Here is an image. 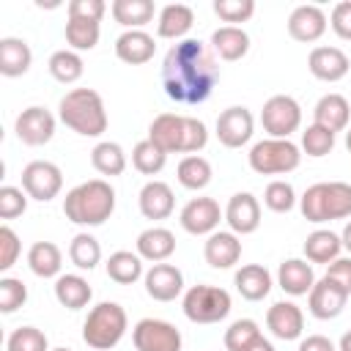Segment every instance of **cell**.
Here are the masks:
<instances>
[{"label": "cell", "instance_id": "cell-1", "mask_svg": "<svg viewBox=\"0 0 351 351\" xmlns=\"http://www.w3.org/2000/svg\"><path fill=\"white\" fill-rule=\"evenodd\" d=\"M219 80V66L211 49L197 38L176 41L162 63L165 93L178 104H200L211 96Z\"/></svg>", "mask_w": 351, "mask_h": 351}, {"label": "cell", "instance_id": "cell-2", "mask_svg": "<svg viewBox=\"0 0 351 351\" xmlns=\"http://www.w3.org/2000/svg\"><path fill=\"white\" fill-rule=\"evenodd\" d=\"M115 211V189L104 178H90L77 184L63 197V214L74 225H104Z\"/></svg>", "mask_w": 351, "mask_h": 351}, {"label": "cell", "instance_id": "cell-3", "mask_svg": "<svg viewBox=\"0 0 351 351\" xmlns=\"http://www.w3.org/2000/svg\"><path fill=\"white\" fill-rule=\"evenodd\" d=\"M148 140L159 145L165 154H195L208 143V129L203 121L192 115L162 112L148 126Z\"/></svg>", "mask_w": 351, "mask_h": 351}, {"label": "cell", "instance_id": "cell-4", "mask_svg": "<svg viewBox=\"0 0 351 351\" xmlns=\"http://www.w3.org/2000/svg\"><path fill=\"white\" fill-rule=\"evenodd\" d=\"M60 121L82 134V137H99L107 129V110L101 96L93 88H74L60 99Z\"/></svg>", "mask_w": 351, "mask_h": 351}, {"label": "cell", "instance_id": "cell-5", "mask_svg": "<svg viewBox=\"0 0 351 351\" xmlns=\"http://www.w3.org/2000/svg\"><path fill=\"white\" fill-rule=\"evenodd\" d=\"M302 217L307 222H332L351 217V184L346 181H321L307 186V192L299 197Z\"/></svg>", "mask_w": 351, "mask_h": 351}, {"label": "cell", "instance_id": "cell-6", "mask_svg": "<svg viewBox=\"0 0 351 351\" xmlns=\"http://www.w3.org/2000/svg\"><path fill=\"white\" fill-rule=\"evenodd\" d=\"M126 310L118 302H99L82 324V340L96 351H110L126 335Z\"/></svg>", "mask_w": 351, "mask_h": 351}, {"label": "cell", "instance_id": "cell-7", "mask_svg": "<svg viewBox=\"0 0 351 351\" xmlns=\"http://www.w3.org/2000/svg\"><path fill=\"white\" fill-rule=\"evenodd\" d=\"M250 167L258 176H280V173H291L299 167L302 162V151L296 143L291 140H277V137H266L261 143H255L250 148Z\"/></svg>", "mask_w": 351, "mask_h": 351}, {"label": "cell", "instance_id": "cell-8", "mask_svg": "<svg viewBox=\"0 0 351 351\" xmlns=\"http://www.w3.org/2000/svg\"><path fill=\"white\" fill-rule=\"evenodd\" d=\"M181 307L192 324H217L230 313V293L219 285H192L184 293Z\"/></svg>", "mask_w": 351, "mask_h": 351}, {"label": "cell", "instance_id": "cell-9", "mask_svg": "<svg viewBox=\"0 0 351 351\" xmlns=\"http://www.w3.org/2000/svg\"><path fill=\"white\" fill-rule=\"evenodd\" d=\"M261 126L269 137L277 140H288L299 126H302V107L293 96L277 93L271 99H266L263 110H261Z\"/></svg>", "mask_w": 351, "mask_h": 351}, {"label": "cell", "instance_id": "cell-10", "mask_svg": "<svg viewBox=\"0 0 351 351\" xmlns=\"http://www.w3.org/2000/svg\"><path fill=\"white\" fill-rule=\"evenodd\" d=\"M22 189L27 192V197L47 203L58 197V192L63 189V173L55 162H47V159L27 162L22 167Z\"/></svg>", "mask_w": 351, "mask_h": 351}, {"label": "cell", "instance_id": "cell-11", "mask_svg": "<svg viewBox=\"0 0 351 351\" xmlns=\"http://www.w3.org/2000/svg\"><path fill=\"white\" fill-rule=\"evenodd\" d=\"M137 351H181V332L162 318H143L132 329Z\"/></svg>", "mask_w": 351, "mask_h": 351}, {"label": "cell", "instance_id": "cell-12", "mask_svg": "<svg viewBox=\"0 0 351 351\" xmlns=\"http://www.w3.org/2000/svg\"><path fill=\"white\" fill-rule=\"evenodd\" d=\"M255 132V118L247 107H228L217 115V140L225 148H241Z\"/></svg>", "mask_w": 351, "mask_h": 351}, {"label": "cell", "instance_id": "cell-13", "mask_svg": "<svg viewBox=\"0 0 351 351\" xmlns=\"http://www.w3.org/2000/svg\"><path fill=\"white\" fill-rule=\"evenodd\" d=\"M14 132H16L19 143H25V145H44L55 134V115L47 107L33 104L16 115Z\"/></svg>", "mask_w": 351, "mask_h": 351}, {"label": "cell", "instance_id": "cell-14", "mask_svg": "<svg viewBox=\"0 0 351 351\" xmlns=\"http://www.w3.org/2000/svg\"><path fill=\"white\" fill-rule=\"evenodd\" d=\"M225 214L219 211V203L214 197H192L181 208V228L192 236H211Z\"/></svg>", "mask_w": 351, "mask_h": 351}, {"label": "cell", "instance_id": "cell-15", "mask_svg": "<svg viewBox=\"0 0 351 351\" xmlns=\"http://www.w3.org/2000/svg\"><path fill=\"white\" fill-rule=\"evenodd\" d=\"M225 222L236 236L255 233L261 225V203L252 192H236L225 206Z\"/></svg>", "mask_w": 351, "mask_h": 351}, {"label": "cell", "instance_id": "cell-16", "mask_svg": "<svg viewBox=\"0 0 351 351\" xmlns=\"http://www.w3.org/2000/svg\"><path fill=\"white\" fill-rule=\"evenodd\" d=\"M326 33V14L313 5V3H304V5H296L288 16V36L293 41H302V44H313L318 41L321 36Z\"/></svg>", "mask_w": 351, "mask_h": 351}, {"label": "cell", "instance_id": "cell-17", "mask_svg": "<svg viewBox=\"0 0 351 351\" xmlns=\"http://www.w3.org/2000/svg\"><path fill=\"white\" fill-rule=\"evenodd\" d=\"M346 302H348V293H346L340 285H335L332 280H326V277L315 280L313 291L307 293V307H310V313H313L315 318H321V321L337 318V315L343 313Z\"/></svg>", "mask_w": 351, "mask_h": 351}, {"label": "cell", "instance_id": "cell-18", "mask_svg": "<svg viewBox=\"0 0 351 351\" xmlns=\"http://www.w3.org/2000/svg\"><path fill=\"white\" fill-rule=\"evenodd\" d=\"M307 69L315 80H324V82H337L348 74L351 69V60L348 55L340 49V47H315L307 58Z\"/></svg>", "mask_w": 351, "mask_h": 351}, {"label": "cell", "instance_id": "cell-19", "mask_svg": "<svg viewBox=\"0 0 351 351\" xmlns=\"http://www.w3.org/2000/svg\"><path fill=\"white\" fill-rule=\"evenodd\" d=\"M143 280H145V293L156 302H173L184 291V274L173 263H154Z\"/></svg>", "mask_w": 351, "mask_h": 351}, {"label": "cell", "instance_id": "cell-20", "mask_svg": "<svg viewBox=\"0 0 351 351\" xmlns=\"http://www.w3.org/2000/svg\"><path fill=\"white\" fill-rule=\"evenodd\" d=\"M266 326L280 340H296L304 332V313L293 302H274L266 310Z\"/></svg>", "mask_w": 351, "mask_h": 351}, {"label": "cell", "instance_id": "cell-21", "mask_svg": "<svg viewBox=\"0 0 351 351\" xmlns=\"http://www.w3.org/2000/svg\"><path fill=\"white\" fill-rule=\"evenodd\" d=\"M203 255H206V263L208 266H214V269H230L241 258V241H239V236L233 230H214L206 239Z\"/></svg>", "mask_w": 351, "mask_h": 351}, {"label": "cell", "instance_id": "cell-22", "mask_svg": "<svg viewBox=\"0 0 351 351\" xmlns=\"http://www.w3.org/2000/svg\"><path fill=\"white\" fill-rule=\"evenodd\" d=\"M348 118H351V104L340 93H326L313 107V123L329 129L332 134L348 129Z\"/></svg>", "mask_w": 351, "mask_h": 351}, {"label": "cell", "instance_id": "cell-23", "mask_svg": "<svg viewBox=\"0 0 351 351\" xmlns=\"http://www.w3.org/2000/svg\"><path fill=\"white\" fill-rule=\"evenodd\" d=\"M137 203H140V214H143L145 219H167V217L173 214V208H176V197H173L170 184L156 181V178L148 181V184L140 189Z\"/></svg>", "mask_w": 351, "mask_h": 351}, {"label": "cell", "instance_id": "cell-24", "mask_svg": "<svg viewBox=\"0 0 351 351\" xmlns=\"http://www.w3.org/2000/svg\"><path fill=\"white\" fill-rule=\"evenodd\" d=\"M154 52H156V41L145 30H126L115 38V55H118V60H123L129 66L148 63L154 58Z\"/></svg>", "mask_w": 351, "mask_h": 351}, {"label": "cell", "instance_id": "cell-25", "mask_svg": "<svg viewBox=\"0 0 351 351\" xmlns=\"http://www.w3.org/2000/svg\"><path fill=\"white\" fill-rule=\"evenodd\" d=\"M277 282L291 296H307L313 291V285H315V274H313V266L307 261L288 258L277 269Z\"/></svg>", "mask_w": 351, "mask_h": 351}, {"label": "cell", "instance_id": "cell-26", "mask_svg": "<svg viewBox=\"0 0 351 351\" xmlns=\"http://www.w3.org/2000/svg\"><path fill=\"white\" fill-rule=\"evenodd\" d=\"M195 25V11L184 3H170L159 11V22H156V36L159 38H173V41H184V36L192 30Z\"/></svg>", "mask_w": 351, "mask_h": 351}, {"label": "cell", "instance_id": "cell-27", "mask_svg": "<svg viewBox=\"0 0 351 351\" xmlns=\"http://www.w3.org/2000/svg\"><path fill=\"white\" fill-rule=\"evenodd\" d=\"M33 63L30 44L16 36L0 38V74L3 77H22Z\"/></svg>", "mask_w": 351, "mask_h": 351}, {"label": "cell", "instance_id": "cell-28", "mask_svg": "<svg viewBox=\"0 0 351 351\" xmlns=\"http://www.w3.org/2000/svg\"><path fill=\"white\" fill-rule=\"evenodd\" d=\"M176 252V236L167 228H148L137 236V255L143 261L165 263Z\"/></svg>", "mask_w": 351, "mask_h": 351}, {"label": "cell", "instance_id": "cell-29", "mask_svg": "<svg viewBox=\"0 0 351 351\" xmlns=\"http://www.w3.org/2000/svg\"><path fill=\"white\" fill-rule=\"evenodd\" d=\"M233 282H236V291H239L247 302H261V299L269 296V291H271V274H269V269L261 266V263H247V266H241V269L236 271Z\"/></svg>", "mask_w": 351, "mask_h": 351}, {"label": "cell", "instance_id": "cell-30", "mask_svg": "<svg viewBox=\"0 0 351 351\" xmlns=\"http://www.w3.org/2000/svg\"><path fill=\"white\" fill-rule=\"evenodd\" d=\"M211 49L222 60H241L250 49V36L239 25H222L211 33Z\"/></svg>", "mask_w": 351, "mask_h": 351}, {"label": "cell", "instance_id": "cell-31", "mask_svg": "<svg viewBox=\"0 0 351 351\" xmlns=\"http://www.w3.org/2000/svg\"><path fill=\"white\" fill-rule=\"evenodd\" d=\"M112 16L118 25H123L126 30H143L151 19H154V0H112L110 5Z\"/></svg>", "mask_w": 351, "mask_h": 351}, {"label": "cell", "instance_id": "cell-32", "mask_svg": "<svg viewBox=\"0 0 351 351\" xmlns=\"http://www.w3.org/2000/svg\"><path fill=\"white\" fill-rule=\"evenodd\" d=\"M27 266L36 277H60V269H63V255L58 250V244L52 241H36L30 250H27Z\"/></svg>", "mask_w": 351, "mask_h": 351}, {"label": "cell", "instance_id": "cell-33", "mask_svg": "<svg viewBox=\"0 0 351 351\" xmlns=\"http://www.w3.org/2000/svg\"><path fill=\"white\" fill-rule=\"evenodd\" d=\"M90 296H93V291H90L88 280L80 277V274H60L55 280V299L66 310H82V307H88Z\"/></svg>", "mask_w": 351, "mask_h": 351}, {"label": "cell", "instance_id": "cell-34", "mask_svg": "<svg viewBox=\"0 0 351 351\" xmlns=\"http://www.w3.org/2000/svg\"><path fill=\"white\" fill-rule=\"evenodd\" d=\"M343 252V241L337 233L332 230H313L307 239H304V258L310 263H332L337 261Z\"/></svg>", "mask_w": 351, "mask_h": 351}, {"label": "cell", "instance_id": "cell-35", "mask_svg": "<svg viewBox=\"0 0 351 351\" xmlns=\"http://www.w3.org/2000/svg\"><path fill=\"white\" fill-rule=\"evenodd\" d=\"M107 277L118 285H132L137 282L143 274V258L137 252H129V250H118L107 258Z\"/></svg>", "mask_w": 351, "mask_h": 351}, {"label": "cell", "instance_id": "cell-36", "mask_svg": "<svg viewBox=\"0 0 351 351\" xmlns=\"http://www.w3.org/2000/svg\"><path fill=\"white\" fill-rule=\"evenodd\" d=\"M176 178H178V184L181 186H186V189H206L208 184H211V165H208V159H203V156H197V154H189V156H184L181 162H178V170H176Z\"/></svg>", "mask_w": 351, "mask_h": 351}, {"label": "cell", "instance_id": "cell-37", "mask_svg": "<svg viewBox=\"0 0 351 351\" xmlns=\"http://www.w3.org/2000/svg\"><path fill=\"white\" fill-rule=\"evenodd\" d=\"M90 165L101 173V176H121L123 170H126V154H123V148L118 145V143H110V140H104V143H96L93 145V151H90Z\"/></svg>", "mask_w": 351, "mask_h": 351}, {"label": "cell", "instance_id": "cell-38", "mask_svg": "<svg viewBox=\"0 0 351 351\" xmlns=\"http://www.w3.org/2000/svg\"><path fill=\"white\" fill-rule=\"evenodd\" d=\"M47 66H49V74L58 82H63V85L77 82L82 77V71H85V63H82L80 52H74V49H58V52H52Z\"/></svg>", "mask_w": 351, "mask_h": 351}, {"label": "cell", "instance_id": "cell-39", "mask_svg": "<svg viewBox=\"0 0 351 351\" xmlns=\"http://www.w3.org/2000/svg\"><path fill=\"white\" fill-rule=\"evenodd\" d=\"M69 258H71V263L77 269L90 271L101 261V247H99V241L90 233H77L71 239V244H69Z\"/></svg>", "mask_w": 351, "mask_h": 351}, {"label": "cell", "instance_id": "cell-40", "mask_svg": "<svg viewBox=\"0 0 351 351\" xmlns=\"http://www.w3.org/2000/svg\"><path fill=\"white\" fill-rule=\"evenodd\" d=\"M99 22H90V19H71L66 22V41L74 52H85V49H93L99 44Z\"/></svg>", "mask_w": 351, "mask_h": 351}, {"label": "cell", "instance_id": "cell-41", "mask_svg": "<svg viewBox=\"0 0 351 351\" xmlns=\"http://www.w3.org/2000/svg\"><path fill=\"white\" fill-rule=\"evenodd\" d=\"M165 162H167V154H165L159 145H154L148 137L140 140V143L132 148V165H134L143 176H156V173L165 167Z\"/></svg>", "mask_w": 351, "mask_h": 351}, {"label": "cell", "instance_id": "cell-42", "mask_svg": "<svg viewBox=\"0 0 351 351\" xmlns=\"http://www.w3.org/2000/svg\"><path fill=\"white\" fill-rule=\"evenodd\" d=\"M261 337V329L252 318H239L225 329V348L228 351H247L252 340Z\"/></svg>", "mask_w": 351, "mask_h": 351}, {"label": "cell", "instance_id": "cell-43", "mask_svg": "<svg viewBox=\"0 0 351 351\" xmlns=\"http://www.w3.org/2000/svg\"><path fill=\"white\" fill-rule=\"evenodd\" d=\"M5 348L8 351H49V343H47V335L36 326H19L8 335L5 340Z\"/></svg>", "mask_w": 351, "mask_h": 351}, {"label": "cell", "instance_id": "cell-44", "mask_svg": "<svg viewBox=\"0 0 351 351\" xmlns=\"http://www.w3.org/2000/svg\"><path fill=\"white\" fill-rule=\"evenodd\" d=\"M335 148V134L318 123H310L304 132H302V151L307 156H326L329 151Z\"/></svg>", "mask_w": 351, "mask_h": 351}, {"label": "cell", "instance_id": "cell-45", "mask_svg": "<svg viewBox=\"0 0 351 351\" xmlns=\"http://www.w3.org/2000/svg\"><path fill=\"white\" fill-rule=\"evenodd\" d=\"M263 203H266V208H271V211H277V214H285V211H291L293 206H296V192H293V186L288 184V181H271L269 186H266V192H263Z\"/></svg>", "mask_w": 351, "mask_h": 351}, {"label": "cell", "instance_id": "cell-46", "mask_svg": "<svg viewBox=\"0 0 351 351\" xmlns=\"http://www.w3.org/2000/svg\"><path fill=\"white\" fill-rule=\"evenodd\" d=\"M27 302V285L16 277H3L0 280V313H16Z\"/></svg>", "mask_w": 351, "mask_h": 351}, {"label": "cell", "instance_id": "cell-47", "mask_svg": "<svg viewBox=\"0 0 351 351\" xmlns=\"http://www.w3.org/2000/svg\"><path fill=\"white\" fill-rule=\"evenodd\" d=\"M214 14L222 19V22H247L252 14H255V3L252 0H214Z\"/></svg>", "mask_w": 351, "mask_h": 351}, {"label": "cell", "instance_id": "cell-48", "mask_svg": "<svg viewBox=\"0 0 351 351\" xmlns=\"http://www.w3.org/2000/svg\"><path fill=\"white\" fill-rule=\"evenodd\" d=\"M27 208V192L19 186H0V219H14L22 217Z\"/></svg>", "mask_w": 351, "mask_h": 351}, {"label": "cell", "instance_id": "cell-49", "mask_svg": "<svg viewBox=\"0 0 351 351\" xmlns=\"http://www.w3.org/2000/svg\"><path fill=\"white\" fill-rule=\"evenodd\" d=\"M19 252H22L19 236H16L8 225H3V228H0V271H8V269L16 263Z\"/></svg>", "mask_w": 351, "mask_h": 351}, {"label": "cell", "instance_id": "cell-50", "mask_svg": "<svg viewBox=\"0 0 351 351\" xmlns=\"http://www.w3.org/2000/svg\"><path fill=\"white\" fill-rule=\"evenodd\" d=\"M107 5L104 0H71L69 3V16L71 19H90V22H101Z\"/></svg>", "mask_w": 351, "mask_h": 351}, {"label": "cell", "instance_id": "cell-51", "mask_svg": "<svg viewBox=\"0 0 351 351\" xmlns=\"http://www.w3.org/2000/svg\"><path fill=\"white\" fill-rule=\"evenodd\" d=\"M329 25L332 30L343 38V41H351V0H343L332 8V16H329Z\"/></svg>", "mask_w": 351, "mask_h": 351}, {"label": "cell", "instance_id": "cell-52", "mask_svg": "<svg viewBox=\"0 0 351 351\" xmlns=\"http://www.w3.org/2000/svg\"><path fill=\"white\" fill-rule=\"evenodd\" d=\"M324 277L332 280L335 285H340L346 293H351V258H337V261H332Z\"/></svg>", "mask_w": 351, "mask_h": 351}, {"label": "cell", "instance_id": "cell-53", "mask_svg": "<svg viewBox=\"0 0 351 351\" xmlns=\"http://www.w3.org/2000/svg\"><path fill=\"white\" fill-rule=\"evenodd\" d=\"M296 351H337L335 343L326 337V335H307Z\"/></svg>", "mask_w": 351, "mask_h": 351}, {"label": "cell", "instance_id": "cell-54", "mask_svg": "<svg viewBox=\"0 0 351 351\" xmlns=\"http://www.w3.org/2000/svg\"><path fill=\"white\" fill-rule=\"evenodd\" d=\"M247 351H274V346L261 335L258 340H252V343H250V348H247Z\"/></svg>", "mask_w": 351, "mask_h": 351}, {"label": "cell", "instance_id": "cell-55", "mask_svg": "<svg viewBox=\"0 0 351 351\" xmlns=\"http://www.w3.org/2000/svg\"><path fill=\"white\" fill-rule=\"evenodd\" d=\"M340 241H343V250H348V252H351V222L343 228V233H340Z\"/></svg>", "mask_w": 351, "mask_h": 351}, {"label": "cell", "instance_id": "cell-56", "mask_svg": "<svg viewBox=\"0 0 351 351\" xmlns=\"http://www.w3.org/2000/svg\"><path fill=\"white\" fill-rule=\"evenodd\" d=\"M337 351H351V329L340 337V343H337Z\"/></svg>", "mask_w": 351, "mask_h": 351}, {"label": "cell", "instance_id": "cell-57", "mask_svg": "<svg viewBox=\"0 0 351 351\" xmlns=\"http://www.w3.org/2000/svg\"><path fill=\"white\" fill-rule=\"evenodd\" d=\"M346 148H348V154H351V126L346 129Z\"/></svg>", "mask_w": 351, "mask_h": 351}, {"label": "cell", "instance_id": "cell-58", "mask_svg": "<svg viewBox=\"0 0 351 351\" xmlns=\"http://www.w3.org/2000/svg\"><path fill=\"white\" fill-rule=\"evenodd\" d=\"M52 351H71V348H52Z\"/></svg>", "mask_w": 351, "mask_h": 351}]
</instances>
